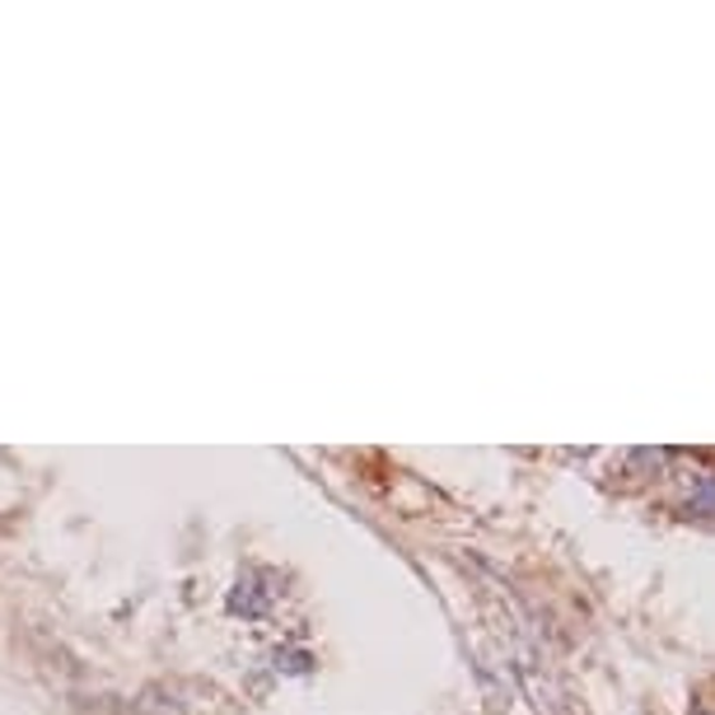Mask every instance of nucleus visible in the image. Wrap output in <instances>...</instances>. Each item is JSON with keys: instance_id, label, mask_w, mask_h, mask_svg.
Returning <instances> with one entry per match:
<instances>
[{"instance_id": "f257e3e1", "label": "nucleus", "mask_w": 715, "mask_h": 715, "mask_svg": "<svg viewBox=\"0 0 715 715\" xmlns=\"http://www.w3.org/2000/svg\"><path fill=\"white\" fill-rule=\"evenodd\" d=\"M229 612H243V618H262L267 612V594L258 589V580H239L235 594H229Z\"/></svg>"}, {"instance_id": "f03ea898", "label": "nucleus", "mask_w": 715, "mask_h": 715, "mask_svg": "<svg viewBox=\"0 0 715 715\" xmlns=\"http://www.w3.org/2000/svg\"><path fill=\"white\" fill-rule=\"evenodd\" d=\"M276 669H286V674H305V669H309V655H276Z\"/></svg>"}]
</instances>
